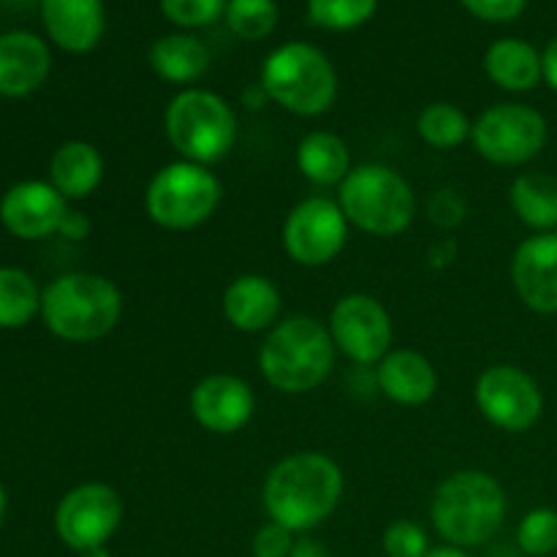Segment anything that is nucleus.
Instances as JSON below:
<instances>
[{
    "instance_id": "nucleus-21",
    "label": "nucleus",
    "mask_w": 557,
    "mask_h": 557,
    "mask_svg": "<svg viewBox=\"0 0 557 557\" xmlns=\"http://www.w3.org/2000/svg\"><path fill=\"white\" fill-rule=\"evenodd\" d=\"M484 74L506 92H531L544 82L542 52L525 38H498L484 52Z\"/></svg>"
},
{
    "instance_id": "nucleus-7",
    "label": "nucleus",
    "mask_w": 557,
    "mask_h": 557,
    "mask_svg": "<svg viewBox=\"0 0 557 557\" xmlns=\"http://www.w3.org/2000/svg\"><path fill=\"white\" fill-rule=\"evenodd\" d=\"M237 128L232 103L205 87L180 90L163 112V134L172 150L201 166H212L234 150Z\"/></svg>"
},
{
    "instance_id": "nucleus-31",
    "label": "nucleus",
    "mask_w": 557,
    "mask_h": 557,
    "mask_svg": "<svg viewBox=\"0 0 557 557\" xmlns=\"http://www.w3.org/2000/svg\"><path fill=\"white\" fill-rule=\"evenodd\" d=\"M228 0H158L161 14L183 30L207 27L226 14Z\"/></svg>"
},
{
    "instance_id": "nucleus-3",
    "label": "nucleus",
    "mask_w": 557,
    "mask_h": 557,
    "mask_svg": "<svg viewBox=\"0 0 557 557\" xmlns=\"http://www.w3.org/2000/svg\"><path fill=\"white\" fill-rule=\"evenodd\" d=\"M335 343L324 321L313 315H288L264 335L259 370L272 389L283 395H308L335 370Z\"/></svg>"
},
{
    "instance_id": "nucleus-12",
    "label": "nucleus",
    "mask_w": 557,
    "mask_h": 557,
    "mask_svg": "<svg viewBox=\"0 0 557 557\" xmlns=\"http://www.w3.org/2000/svg\"><path fill=\"white\" fill-rule=\"evenodd\" d=\"M337 354L362 368H375L392 351L395 326L389 310L373 294L354 292L332 305L326 321Z\"/></svg>"
},
{
    "instance_id": "nucleus-41",
    "label": "nucleus",
    "mask_w": 557,
    "mask_h": 557,
    "mask_svg": "<svg viewBox=\"0 0 557 557\" xmlns=\"http://www.w3.org/2000/svg\"><path fill=\"white\" fill-rule=\"evenodd\" d=\"M3 515H5V490L3 484H0V522H3Z\"/></svg>"
},
{
    "instance_id": "nucleus-29",
    "label": "nucleus",
    "mask_w": 557,
    "mask_h": 557,
    "mask_svg": "<svg viewBox=\"0 0 557 557\" xmlns=\"http://www.w3.org/2000/svg\"><path fill=\"white\" fill-rule=\"evenodd\" d=\"M379 0H308V16L315 27L348 33L373 20Z\"/></svg>"
},
{
    "instance_id": "nucleus-9",
    "label": "nucleus",
    "mask_w": 557,
    "mask_h": 557,
    "mask_svg": "<svg viewBox=\"0 0 557 557\" xmlns=\"http://www.w3.org/2000/svg\"><path fill=\"white\" fill-rule=\"evenodd\" d=\"M549 125L539 109L506 101L484 109L471 128V145L495 166H525L547 147Z\"/></svg>"
},
{
    "instance_id": "nucleus-19",
    "label": "nucleus",
    "mask_w": 557,
    "mask_h": 557,
    "mask_svg": "<svg viewBox=\"0 0 557 557\" xmlns=\"http://www.w3.org/2000/svg\"><path fill=\"white\" fill-rule=\"evenodd\" d=\"M41 22L54 47L85 54L101 44L107 11L103 0H41Z\"/></svg>"
},
{
    "instance_id": "nucleus-36",
    "label": "nucleus",
    "mask_w": 557,
    "mask_h": 557,
    "mask_svg": "<svg viewBox=\"0 0 557 557\" xmlns=\"http://www.w3.org/2000/svg\"><path fill=\"white\" fill-rule=\"evenodd\" d=\"M60 237L71 239V243H82V239L90 234V221H87V215H82L79 210H69L65 212L63 223H60Z\"/></svg>"
},
{
    "instance_id": "nucleus-18",
    "label": "nucleus",
    "mask_w": 557,
    "mask_h": 557,
    "mask_svg": "<svg viewBox=\"0 0 557 557\" xmlns=\"http://www.w3.org/2000/svg\"><path fill=\"white\" fill-rule=\"evenodd\" d=\"M375 386L386 400L403 408H419L438 392V370L413 348H392L375 364Z\"/></svg>"
},
{
    "instance_id": "nucleus-30",
    "label": "nucleus",
    "mask_w": 557,
    "mask_h": 557,
    "mask_svg": "<svg viewBox=\"0 0 557 557\" xmlns=\"http://www.w3.org/2000/svg\"><path fill=\"white\" fill-rule=\"evenodd\" d=\"M517 544L531 557L557 553V511L547 509V506L528 511L517 525Z\"/></svg>"
},
{
    "instance_id": "nucleus-4",
    "label": "nucleus",
    "mask_w": 557,
    "mask_h": 557,
    "mask_svg": "<svg viewBox=\"0 0 557 557\" xmlns=\"http://www.w3.org/2000/svg\"><path fill=\"white\" fill-rule=\"evenodd\" d=\"M41 319L65 343L107 337L123 319V292L96 272H69L44 288Z\"/></svg>"
},
{
    "instance_id": "nucleus-14",
    "label": "nucleus",
    "mask_w": 557,
    "mask_h": 557,
    "mask_svg": "<svg viewBox=\"0 0 557 557\" xmlns=\"http://www.w3.org/2000/svg\"><path fill=\"white\" fill-rule=\"evenodd\" d=\"M188 408L194 422L207 433L234 435L253 419L256 395L239 375L212 373L190 389Z\"/></svg>"
},
{
    "instance_id": "nucleus-11",
    "label": "nucleus",
    "mask_w": 557,
    "mask_h": 557,
    "mask_svg": "<svg viewBox=\"0 0 557 557\" xmlns=\"http://www.w3.org/2000/svg\"><path fill=\"white\" fill-rule=\"evenodd\" d=\"M351 223L337 199L308 196L288 210L283 221V250L299 267H326L346 250Z\"/></svg>"
},
{
    "instance_id": "nucleus-20",
    "label": "nucleus",
    "mask_w": 557,
    "mask_h": 557,
    "mask_svg": "<svg viewBox=\"0 0 557 557\" xmlns=\"http://www.w3.org/2000/svg\"><path fill=\"white\" fill-rule=\"evenodd\" d=\"M52 54L47 41L27 30L0 36V96L22 98L47 82Z\"/></svg>"
},
{
    "instance_id": "nucleus-24",
    "label": "nucleus",
    "mask_w": 557,
    "mask_h": 557,
    "mask_svg": "<svg viewBox=\"0 0 557 557\" xmlns=\"http://www.w3.org/2000/svg\"><path fill=\"white\" fill-rule=\"evenodd\" d=\"M297 169L305 180L321 188L341 185L351 172V152L348 145L332 131H310L297 141Z\"/></svg>"
},
{
    "instance_id": "nucleus-16",
    "label": "nucleus",
    "mask_w": 557,
    "mask_h": 557,
    "mask_svg": "<svg viewBox=\"0 0 557 557\" xmlns=\"http://www.w3.org/2000/svg\"><path fill=\"white\" fill-rule=\"evenodd\" d=\"M69 201L52 183L25 180L11 185L0 199V221L20 239H47L60 232Z\"/></svg>"
},
{
    "instance_id": "nucleus-34",
    "label": "nucleus",
    "mask_w": 557,
    "mask_h": 557,
    "mask_svg": "<svg viewBox=\"0 0 557 557\" xmlns=\"http://www.w3.org/2000/svg\"><path fill=\"white\" fill-rule=\"evenodd\" d=\"M460 3L468 14L493 25L515 22L528 9V0H460Z\"/></svg>"
},
{
    "instance_id": "nucleus-25",
    "label": "nucleus",
    "mask_w": 557,
    "mask_h": 557,
    "mask_svg": "<svg viewBox=\"0 0 557 557\" xmlns=\"http://www.w3.org/2000/svg\"><path fill=\"white\" fill-rule=\"evenodd\" d=\"M509 205L517 221L536 234L557 232V177L544 172H525L511 180Z\"/></svg>"
},
{
    "instance_id": "nucleus-33",
    "label": "nucleus",
    "mask_w": 557,
    "mask_h": 557,
    "mask_svg": "<svg viewBox=\"0 0 557 557\" xmlns=\"http://www.w3.org/2000/svg\"><path fill=\"white\" fill-rule=\"evenodd\" d=\"M297 542V533H292L288 528L277 525V522H264L259 531L253 533V542H250V555L253 557H288Z\"/></svg>"
},
{
    "instance_id": "nucleus-38",
    "label": "nucleus",
    "mask_w": 557,
    "mask_h": 557,
    "mask_svg": "<svg viewBox=\"0 0 557 557\" xmlns=\"http://www.w3.org/2000/svg\"><path fill=\"white\" fill-rule=\"evenodd\" d=\"M288 557H332V555L330 549H326L321 542H315V539L299 536L297 542H294V549Z\"/></svg>"
},
{
    "instance_id": "nucleus-35",
    "label": "nucleus",
    "mask_w": 557,
    "mask_h": 557,
    "mask_svg": "<svg viewBox=\"0 0 557 557\" xmlns=\"http://www.w3.org/2000/svg\"><path fill=\"white\" fill-rule=\"evenodd\" d=\"M466 212H468L466 199H462V196L451 188H441L438 194H433V199H430V205H428L430 221H435L438 226H444V228L462 223Z\"/></svg>"
},
{
    "instance_id": "nucleus-17",
    "label": "nucleus",
    "mask_w": 557,
    "mask_h": 557,
    "mask_svg": "<svg viewBox=\"0 0 557 557\" xmlns=\"http://www.w3.org/2000/svg\"><path fill=\"white\" fill-rule=\"evenodd\" d=\"M221 308L232 330L256 335V332H270L281 321L283 294L267 275L245 272L223 288Z\"/></svg>"
},
{
    "instance_id": "nucleus-23",
    "label": "nucleus",
    "mask_w": 557,
    "mask_h": 557,
    "mask_svg": "<svg viewBox=\"0 0 557 557\" xmlns=\"http://www.w3.org/2000/svg\"><path fill=\"white\" fill-rule=\"evenodd\" d=\"M103 156L96 145L71 139L54 150L49 161V183L63 194L65 201H82L103 183Z\"/></svg>"
},
{
    "instance_id": "nucleus-1",
    "label": "nucleus",
    "mask_w": 557,
    "mask_h": 557,
    "mask_svg": "<svg viewBox=\"0 0 557 557\" xmlns=\"http://www.w3.org/2000/svg\"><path fill=\"white\" fill-rule=\"evenodd\" d=\"M346 476L324 451H294L267 471L261 504L267 517L292 533L324 525L343 500Z\"/></svg>"
},
{
    "instance_id": "nucleus-28",
    "label": "nucleus",
    "mask_w": 557,
    "mask_h": 557,
    "mask_svg": "<svg viewBox=\"0 0 557 557\" xmlns=\"http://www.w3.org/2000/svg\"><path fill=\"white\" fill-rule=\"evenodd\" d=\"M223 20L243 41H264L275 33L281 11L275 0H228Z\"/></svg>"
},
{
    "instance_id": "nucleus-10",
    "label": "nucleus",
    "mask_w": 557,
    "mask_h": 557,
    "mask_svg": "<svg viewBox=\"0 0 557 557\" xmlns=\"http://www.w3.org/2000/svg\"><path fill=\"white\" fill-rule=\"evenodd\" d=\"M479 413L500 433H528L544 413V392L528 370L517 364H490L473 386Z\"/></svg>"
},
{
    "instance_id": "nucleus-27",
    "label": "nucleus",
    "mask_w": 557,
    "mask_h": 557,
    "mask_svg": "<svg viewBox=\"0 0 557 557\" xmlns=\"http://www.w3.org/2000/svg\"><path fill=\"white\" fill-rule=\"evenodd\" d=\"M41 288L20 267H0V330H20L41 313Z\"/></svg>"
},
{
    "instance_id": "nucleus-8",
    "label": "nucleus",
    "mask_w": 557,
    "mask_h": 557,
    "mask_svg": "<svg viewBox=\"0 0 557 557\" xmlns=\"http://www.w3.org/2000/svg\"><path fill=\"white\" fill-rule=\"evenodd\" d=\"M223 185L210 166L194 161L166 163L145 188V212L166 232H190L215 215Z\"/></svg>"
},
{
    "instance_id": "nucleus-22",
    "label": "nucleus",
    "mask_w": 557,
    "mask_h": 557,
    "mask_svg": "<svg viewBox=\"0 0 557 557\" xmlns=\"http://www.w3.org/2000/svg\"><path fill=\"white\" fill-rule=\"evenodd\" d=\"M212 54L194 33H169L147 49V65L169 85H194L210 71Z\"/></svg>"
},
{
    "instance_id": "nucleus-26",
    "label": "nucleus",
    "mask_w": 557,
    "mask_h": 557,
    "mask_svg": "<svg viewBox=\"0 0 557 557\" xmlns=\"http://www.w3.org/2000/svg\"><path fill=\"white\" fill-rule=\"evenodd\" d=\"M471 128L473 120L457 103L449 101H433L417 114L419 139L435 150H455V147L471 141Z\"/></svg>"
},
{
    "instance_id": "nucleus-15",
    "label": "nucleus",
    "mask_w": 557,
    "mask_h": 557,
    "mask_svg": "<svg viewBox=\"0 0 557 557\" xmlns=\"http://www.w3.org/2000/svg\"><path fill=\"white\" fill-rule=\"evenodd\" d=\"M511 286L528 310L557 313V232L531 234L511 256Z\"/></svg>"
},
{
    "instance_id": "nucleus-6",
    "label": "nucleus",
    "mask_w": 557,
    "mask_h": 557,
    "mask_svg": "<svg viewBox=\"0 0 557 557\" xmlns=\"http://www.w3.org/2000/svg\"><path fill=\"white\" fill-rule=\"evenodd\" d=\"M337 205L351 226L373 237H400L417 218V194L397 169L359 163L337 185Z\"/></svg>"
},
{
    "instance_id": "nucleus-40",
    "label": "nucleus",
    "mask_w": 557,
    "mask_h": 557,
    "mask_svg": "<svg viewBox=\"0 0 557 557\" xmlns=\"http://www.w3.org/2000/svg\"><path fill=\"white\" fill-rule=\"evenodd\" d=\"M79 557H112L107 547H96V549H87V553H79Z\"/></svg>"
},
{
    "instance_id": "nucleus-39",
    "label": "nucleus",
    "mask_w": 557,
    "mask_h": 557,
    "mask_svg": "<svg viewBox=\"0 0 557 557\" xmlns=\"http://www.w3.org/2000/svg\"><path fill=\"white\" fill-rule=\"evenodd\" d=\"M428 557H471V555H468V549H460V547H451V544H444V547H433V549H430Z\"/></svg>"
},
{
    "instance_id": "nucleus-32",
    "label": "nucleus",
    "mask_w": 557,
    "mask_h": 557,
    "mask_svg": "<svg viewBox=\"0 0 557 557\" xmlns=\"http://www.w3.org/2000/svg\"><path fill=\"white\" fill-rule=\"evenodd\" d=\"M381 547L386 557H428L433 549L428 531L413 520H395L392 525H386Z\"/></svg>"
},
{
    "instance_id": "nucleus-5",
    "label": "nucleus",
    "mask_w": 557,
    "mask_h": 557,
    "mask_svg": "<svg viewBox=\"0 0 557 557\" xmlns=\"http://www.w3.org/2000/svg\"><path fill=\"white\" fill-rule=\"evenodd\" d=\"M261 90L297 117H319L337 101V71L319 47L286 41L264 58L259 74Z\"/></svg>"
},
{
    "instance_id": "nucleus-37",
    "label": "nucleus",
    "mask_w": 557,
    "mask_h": 557,
    "mask_svg": "<svg viewBox=\"0 0 557 557\" xmlns=\"http://www.w3.org/2000/svg\"><path fill=\"white\" fill-rule=\"evenodd\" d=\"M542 69H544V85L557 92V36L544 47L542 52Z\"/></svg>"
},
{
    "instance_id": "nucleus-13",
    "label": "nucleus",
    "mask_w": 557,
    "mask_h": 557,
    "mask_svg": "<svg viewBox=\"0 0 557 557\" xmlns=\"http://www.w3.org/2000/svg\"><path fill=\"white\" fill-rule=\"evenodd\" d=\"M125 506L114 487L103 482H85L69 490L54 509V531L74 553L107 547L123 522Z\"/></svg>"
},
{
    "instance_id": "nucleus-2",
    "label": "nucleus",
    "mask_w": 557,
    "mask_h": 557,
    "mask_svg": "<svg viewBox=\"0 0 557 557\" xmlns=\"http://www.w3.org/2000/svg\"><path fill=\"white\" fill-rule=\"evenodd\" d=\"M506 511L509 500L504 484L493 473L476 468L449 473L430 498V520L435 533L460 549L493 542L495 533L504 528Z\"/></svg>"
}]
</instances>
